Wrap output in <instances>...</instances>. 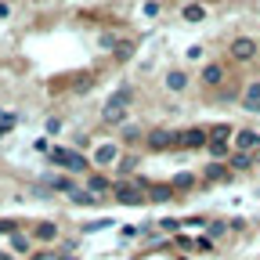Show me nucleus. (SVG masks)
Masks as SVG:
<instances>
[{
	"instance_id": "obj_1",
	"label": "nucleus",
	"mask_w": 260,
	"mask_h": 260,
	"mask_svg": "<svg viewBox=\"0 0 260 260\" xmlns=\"http://www.w3.org/2000/svg\"><path fill=\"white\" fill-rule=\"evenodd\" d=\"M51 162H54V167H65V170H76V174H87L90 170V162L80 152H69V148H54L51 152Z\"/></svg>"
},
{
	"instance_id": "obj_2",
	"label": "nucleus",
	"mask_w": 260,
	"mask_h": 260,
	"mask_svg": "<svg viewBox=\"0 0 260 260\" xmlns=\"http://www.w3.org/2000/svg\"><path fill=\"white\" fill-rule=\"evenodd\" d=\"M177 145H184V148H203V145H210V130H206V126H188V130H181V134H177Z\"/></svg>"
},
{
	"instance_id": "obj_3",
	"label": "nucleus",
	"mask_w": 260,
	"mask_h": 260,
	"mask_svg": "<svg viewBox=\"0 0 260 260\" xmlns=\"http://www.w3.org/2000/svg\"><path fill=\"white\" fill-rule=\"evenodd\" d=\"M253 54H256V40H249V37L232 40V58H235V61H249Z\"/></svg>"
},
{
	"instance_id": "obj_4",
	"label": "nucleus",
	"mask_w": 260,
	"mask_h": 260,
	"mask_svg": "<svg viewBox=\"0 0 260 260\" xmlns=\"http://www.w3.org/2000/svg\"><path fill=\"white\" fill-rule=\"evenodd\" d=\"M112 195H116L119 203H126V206H134V203H141V188H138V184H130V181L116 184V188H112Z\"/></svg>"
},
{
	"instance_id": "obj_5",
	"label": "nucleus",
	"mask_w": 260,
	"mask_h": 260,
	"mask_svg": "<svg viewBox=\"0 0 260 260\" xmlns=\"http://www.w3.org/2000/svg\"><path fill=\"white\" fill-rule=\"evenodd\" d=\"M102 119H105V123H123V119H126V105L116 102V98H109L105 109H102Z\"/></svg>"
},
{
	"instance_id": "obj_6",
	"label": "nucleus",
	"mask_w": 260,
	"mask_h": 260,
	"mask_svg": "<svg viewBox=\"0 0 260 260\" xmlns=\"http://www.w3.org/2000/svg\"><path fill=\"white\" fill-rule=\"evenodd\" d=\"M174 141H177V134H174V130H162V126H159V130H152V134H148V145H152L155 152H162V148H170Z\"/></svg>"
},
{
	"instance_id": "obj_7",
	"label": "nucleus",
	"mask_w": 260,
	"mask_h": 260,
	"mask_svg": "<svg viewBox=\"0 0 260 260\" xmlns=\"http://www.w3.org/2000/svg\"><path fill=\"white\" fill-rule=\"evenodd\" d=\"M116 159H119V148H116V145H102V148L94 152V162H98V167H109V162H116Z\"/></svg>"
},
{
	"instance_id": "obj_8",
	"label": "nucleus",
	"mask_w": 260,
	"mask_h": 260,
	"mask_svg": "<svg viewBox=\"0 0 260 260\" xmlns=\"http://www.w3.org/2000/svg\"><path fill=\"white\" fill-rule=\"evenodd\" d=\"M239 152H253V148H260V138L253 134V130H239Z\"/></svg>"
},
{
	"instance_id": "obj_9",
	"label": "nucleus",
	"mask_w": 260,
	"mask_h": 260,
	"mask_svg": "<svg viewBox=\"0 0 260 260\" xmlns=\"http://www.w3.org/2000/svg\"><path fill=\"white\" fill-rule=\"evenodd\" d=\"M220 80H224V69H220V65H206V69H203V83L217 87Z\"/></svg>"
},
{
	"instance_id": "obj_10",
	"label": "nucleus",
	"mask_w": 260,
	"mask_h": 260,
	"mask_svg": "<svg viewBox=\"0 0 260 260\" xmlns=\"http://www.w3.org/2000/svg\"><path fill=\"white\" fill-rule=\"evenodd\" d=\"M167 87H170V90H184V87H188V76H184L181 69H174V73H167Z\"/></svg>"
},
{
	"instance_id": "obj_11",
	"label": "nucleus",
	"mask_w": 260,
	"mask_h": 260,
	"mask_svg": "<svg viewBox=\"0 0 260 260\" xmlns=\"http://www.w3.org/2000/svg\"><path fill=\"white\" fill-rule=\"evenodd\" d=\"M228 138H232V126H228V123L210 126V141H228Z\"/></svg>"
},
{
	"instance_id": "obj_12",
	"label": "nucleus",
	"mask_w": 260,
	"mask_h": 260,
	"mask_svg": "<svg viewBox=\"0 0 260 260\" xmlns=\"http://www.w3.org/2000/svg\"><path fill=\"white\" fill-rule=\"evenodd\" d=\"M232 167H235V170H249V167H253V155H249V152H235V155H232Z\"/></svg>"
},
{
	"instance_id": "obj_13",
	"label": "nucleus",
	"mask_w": 260,
	"mask_h": 260,
	"mask_svg": "<svg viewBox=\"0 0 260 260\" xmlns=\"http://www.w3.org/2000/svg\"><path fill=\"white\" fill-rule=\"evenodd\" d=\"M195 184V174H177L174 181H170V188H177V191H184V188H191Z\"/></svg>"
},
{
	"instance_id": "obj_14",
	"label": "nucleus",
	"mask_w": 260,
	"mask_h": 260,
	"mask_svg": "<svg viewBox=\"0 0 260 260\" xmlns=\"http://www.w3.org/2000/svg\"><path fill=\"white\" fill-rule=\"evenodd\" d=\"M54 235H58V228H54L51 220H44V224H37V239H44V242H47V239H54Z\"/></svg>"
},
{
	"instance_id": "obj_15",
	"label": "nucleus",
	"mask_w": 260,
	"mask_h": 260,
	"mask_svg": "<svg viewBox=\"0 0 260 260\" xmlns=\"http://www.w3.org/2000/svg\"><path fill=\"white\" fill-rule=\"evenodd\" d=\"M87 184H90V191H98V195H102V191H112V184H109L105 177H98V174H90V181H87Z\"/></svg>"
},
{
	"instance_id": "obj_16",
	"label": "nucleus",
	"mask_w": 260,
	"mask_h": 260,
	"mask_svg": "<svg viewBox=\"0 0 260 260\" xmlns=\"http://www.w3.org/2000/svg\"><path fill=\"white\" fill-rule=\"evenodd\" d=\"M116 58H119V61L134 58V44H130V40H119V44H116Z\"/></svg>"
},
{
	"instance_id": "obj_17",
	"label": "nucleus",
	"mask_w": 260,
	"mask_h": 260,
	"mask_svg": "<svg viewBox=\"0 0 260 260\" xmlns=\"http://www.w3.org/2000/svg\"><path fill=\"white\" fill-rule=\"evenodd\" d=\"M167 195H174V188H170V184H155V188H152V203H162Z\"/></svg>"
},
{
	"instance_id": "obj_18",
	"label": "nucleus",
	"mask_w": 260,
	"mask_h": 260,
	"mask_svg": "<svg viewBox=\"0 0 260 260\" xmlns=\"http://www.w3.org/2000/svg\"><path fill=\"white\" fill-rule=\"evenodd\" d=\"M73 203H80V206H94L98 199H94V191H73Z\"/></svg>"
},
{
	"instance_id": "obj_19",
	"label": "nucleus",
	"mask_w": 260,
	"mask_h": 260,
	"mask_svg": "<svg viewBox=\"0 0 260 260\" xmlns=\"http://www.w3.org/2000/svg\"><path fill=\"white\" fill-rule=\"evenodd\" d=\"M203 15H206V11H203L199 4H188V8H184V18H188V22H203Z\"/></svg>"
},
{
	"instance_id": "obj_20",
	"label": "nucleus",
	"mask_w": 260,
	"mask_h": 260,
	"mask_svg": "<svg viewBox=\"0 0 260 260\" xmlns=\"http://www.w3.org/2000/svg\"><path fill=\"white\" fill-rule=\"evenodd\" d=\"M224 174H228V167H220V162H210V167H206V177L210 181H220Z\"/></svg>"
},
{
	"instance_id": "obj_21",
	"label": "nucleus",
	"mask_w": 260,
	"mask_h": 260,
	"mask_svg": "<svg viewBox=\"0 0 260 260\" xmlns=\"http://www.w3.org/2000/svg\"><path fill=\"white\" fill-rule=\"evenodd\" d=\"M112 98H116V102H123V105H130V102H134V87H119Z\"/></svg>"
},
{
	"instance_id": "obj_22",
	"label": "nucleus",
	"mask_w": 260,
	"mask_h": 260,
	"mask_svg": "<svg viewBox=\"0 0 260 260\" xmlns=\"http://www.w3.org/2000/svg\"><path fill=\"white\" fill-rule=\"evenodd\" d=\"M210 155L213 159H224L228 155V141H210Z\"/></svg>"
},
{
	"instance_id": "obj_23",
	"label": "nucleus",
	"mask_w": 260,
	"mask_h": 260,
	"mask_svg": "<svg viewBox=\"0 0 260 260\" xmlns=\"http://www.w3.org/2000/svg\"><path fill=\"white\" fill-rule=\"evenodd\" d=\"M246 102L260 105V80H256V83H249V90H246Z\"/></svg>"
},
{
	"instance_id": "obj_24",
	"label": "nucleus",
	"mask_w": 260,
	"mask_h": 260,
	"mask_svg": "<svg viewBox=\"0 0 260 260\" xmlns=\"http://www.w3.org/2000/svg\"><path fill=\"white\" fill-rule=\"evenodd\" d=\"M51 188H58V191H76L69 181H65V177H51Z\"/></svg>"
},
{
	"instance_id": "obj_25",
	"label": "nucleus",
	"mask_w": 260,
	"mask_h": 260,
	"mask_svg": "<svg viewBox=\"0 0 260 260\" xmlns=\"http://www.w3.org/2000/svg\"><path fill=\"white\" fill-rule=\"evenodd\" d=\"M102 228H112L109 220H90V224H83V232H102Z\"/></svg>"
},
{
	"instance_id": "obj_26",
	"label": "nucleus",
	"mask_w": 260,
	"mask_h": 260,
	"mask_svg": "<svg viewBox=\"0 0 260 260\" xmlns=\"http://www.w3.org/2000/svg\"><path fill=\"white\" fill-rule=\"evenodd\" d=\"M134 167H138V162H134V159H130V155H126V159H119V174H130V170H134Z\"/></svg>"
},
{
	"instance_id": "obj_27",
	"label": "nucleus",
	"mask_w": 260,
	"mask_h": 260,
	"mask_svg": "<svg viewBox=\"0 0 260 260\" xmlns=\"http://www.w3.org/2000/svg\"><path fill=\"white\" fill-rule=\"evenodd\" d=\"M11 242H15V249H29V239H25V235H18V232L11 235Z\"/></svg>"
},
{
	"instance_id": "obj_28",
	"label": "nucleus",
	"mask_w": 260,
	"mask_h": 260,
	"mask_svg": "<svg viewBox=\"0 0 260 260\" xmlns=\"http://www.w3.org/2000/svg\"><path fill=\"white\" fill-rule=\"evenodd\" d=\"M0 235H15V220H0Z\"/></svg>"
},
{
	"instance_id": "obj_29",
	"label": "nucleus",
	"mask_w": 260,
	"mask_h": 260,
	"mask_svg": "<svg viewBox=\"0 0 260 260\" xmlns=\"http://www.w3.org/2000/svg\"><path fill=\"white\" fill-rule=\"evenodd\" d=\"M32 260H54L51 253H37V256H32Z\"/></svg>"
},
{
	"instance_id": "obj_30",
	"label": "nucleus",
	"mask_w": 260,
	"mask_h": 260,
	"mask_svg": "<svg viewBox=\"0 0 260 260\" xmlns=\"http://www.w3.org/2000/svg\"><path fill=\"white\" fill-rule=\"evenodd\" d=\"M0 260H11V253H0Z\"/></svg>"
}]
</instances>
